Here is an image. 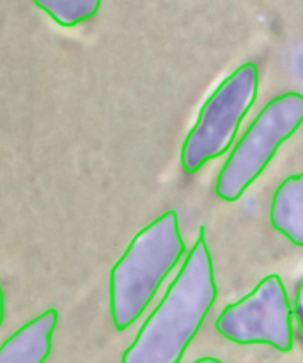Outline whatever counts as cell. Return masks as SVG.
<instances>
[{"label": "cell", "mask_w": 303, "mask_h": 363, "mask_svg": "<svg viewBox=\"0 0 303 363\" xmlns=\"http://www.w3.org/2000/svg\"><path fill=\"white\" fill-rule=\"evenodd\" d=\"M216 289L204 227L187 261L148 321L124 351V363H180L215 305Z\"/></svg>", "instance_id": "cell-1"}, {"label": "cell", "mask_w": 303, "mask_h": 363, "mask_svg": "<svg viewBox=\"0 0 303 363\" xmlns=\"http://www.w3.org/2000/svg\"><path fill=\"white\" fill-rule=\"evenodd\" d=\"M59 314L48 308L21 326L0 346V363H43L52 351V335Z\"/></svg>", "instance_id": "cell-6"}, {"label": "cell", "mask_w": 303, "mask_h": 363, "mask_svg": "<svg viewBox=\"0 0 303 363\" xmlns=\"http://www.w3.org/2000/svg\"><path fill=\"white\" fill-rule=\"evenodd\" d=\"M34 4L60 27L70 28L91 20L101 0H34Z\"/></svg>", "instance_id": "cell-8"}, {"label": "cell", "mask_w": 303, "mask_h": 363, "mask_svg": "<svg viewBox=\"0 0 303 363\" xmlns=\"http://www.w3.org/2000/svg\"><path fill=\"white\" fill-rule=\"evenodd\" d=\"M303 124V94L284 92L259 112L231 151L216 177L215 191L222 201L236 202L259 179L284 142Z\"/></svg>", "instance_id": "cell-3"}, {"label": "cell", "mask_w": 303, "mask_h": 363, "mask_svg": "<svg viewBox=\"0 0 303 363\" xmlns=\"http://www.w3.org/2000/svg\"><path fill=\"white\" fill-rule=\"evenodd\" d=\"M202 362H211V363H219L220 360H216V358H199V360H195V363H202Z\"/></svg>", "instance_id": "cell-11"}, {"label": "cell", "mask_w": 303, "mask_h": 363, "mask_svg": "<svg viewBox=\"0 0 303 363\" xmlns=\"http://www.w3.org/2000/svg\"><path fill=\"white\" fill-rule=\"evenodd\" d=\"M4 315H6V301H4V291L2 286H0V326L4 323Z\"/></svg>", "instance_id": "cell-10"}, {"label": "cell", "mask_w": 303, "mask_h": 363, "mask_svg": "<svg viewBox=\"0 0 303 363\" xmlns=\"http://www.w3.org/2000/svg\"><path fill=\"white\" fill-rule=\"evenodd\" d=\"M184 250L176 211H167L131 240L110 272V315L117 332L142 318Z\"/></svg>", "instance_id": "cell-2"}, {"label": "cell", "mask_w": 303, "mask_h": 363, "mask_svg": "<svg viewBox=\"0 0 303 363\" xmlns=\"http://www.w3.org/2000/svg\"><path fill=\"white\" fill-rule=\"evenodd\" d=\"M293 314H294V318H297L298 326H300V330H302V333H303V279H302V282L298 284L297 294H294Z\"/></svg>", "instance_id": "cell-9"}, {"label": "cell", "mask_w": 303, "mask_h": 363, "mask_svg": "<svg viewBox=\"0 0 303 363\" xmlns=\"http://www.w3.org/2000/svg\"><path fill=\"white\" fill-rule=\"evenodd\" d=\"M270 222L291 243L303 247V172L279 184L272 199Z\"/></svg>", "instance_id": "cell-7"}, {"label": "cell", "mask_w": 303, "mask_h": 363, "mask_svg": "<svg viewBox=\"0 0 303 363\" xmlns=\"http://www.w3.org/2000/svg\"><path fill=\"white\" fill-rule=\"evenodd\" d=\"M224 339L241 346L263 344L280 353L294 346L293 307L279 275H268L255 289L220 312L215 323Z\"/></svg>", "instance_id": "cell-5"}, {"label": "cell", "mask_w": 303, "mask_h": 363, "mask_svg": "<svg viewBox=\"0 0 303 363\" xmlns=\"http://www.w3.org/2000/svg\"><path fill=\"white\" fill-rule=\"evenodd\" d=\"M259 69L247 62L234 69L206 99L197 121L181 147L184 172L195 174L211 160L229 151L241 121L258 99Z\"/></svg>", "instance_id": "cell-4"}]
</instances>
